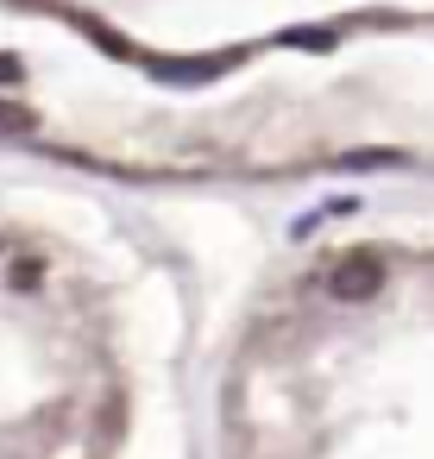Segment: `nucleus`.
<instances>
[{
    "label": "nucleus",
    "instance_id": "f257e3e1",
    "mask_svg": "<svg viewBox=\"0 0 434 459\" xmlns=\"http://www.w3.org/2000/svg\"><path fill=\"white\" fill-rule=\"evenodd\" d=\"M327 290H334L340 302H365V296H378V290H384V271H378V258H371V252H352V258H340V264H334Z\"/></svg>",
    "mask_w": 434,
    "mask_h": 459
},
{
    "label": "nucleus",
    "instance_id": "f03ea898",
    "mask_svg": "<svg viewBox=\"0 0 434 459\" xmlns=\"http://www.w3.org/2000/svg\"><path fill=\"white\" fill-rule=\"evenodd\" d=\"M403 164V152H390V145H365V152H340V170H396Z\"/></svg>",
    "mask_w": 434,
    "mask_h": 459
}]
</instances>
